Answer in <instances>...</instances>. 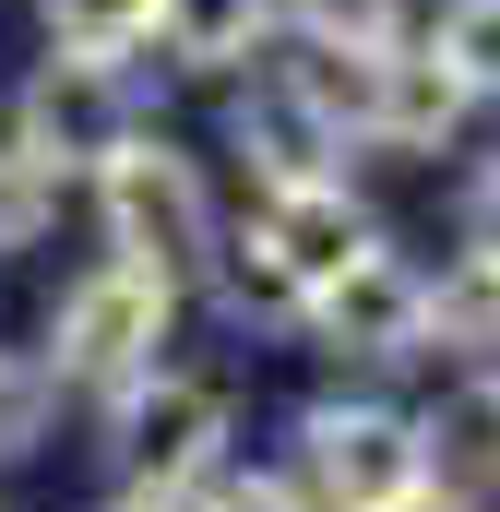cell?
I'll use <instances>...</instances> for the list:
<instances>
[{"mask_svg":"<svg viewBox=\"0 0 500 512\" xmlns=\"http://www.w3.org/2000/svg\"><path fill=\"white\" fill-rule=\"evenodd\" d=\"M167 322H179V274H155V262L108 251L96 274H72L60 286V310H48V382H84V393H131L155 370V346H167Z\"/></svg>","mask_w":500,"mask_h":512,"instance_id":"cell-1","label":"cell"},{"mask_svg":"<svg viewBox=\"0 0 500 512\" xmlns=\"http://www.w3.org/2000/svg\"><path fill=\"white\" fill-rule=\"evenodd\" d=\"M96 215H108V251L155 262V274H191V262L215 251V203H203V167L179 155V143H155V131H131L108 143L96 167Z\"/></svg>","mask_w":500,"mask_h":512,"instance_id":"cell-2","label":"cell"},{"mask_svg":"<svg viewBox=\"0 0 500 512\" xmlns=\"http://www.w3.org/2000/svg\"><path fill=\"white\" fill-rule=\"evenodd\" d=\"M429 477V429L393 405H310L298 417V489L322 512H405V489Z\"/></svg>","mask_w":500,"mask_h":512,"instance_id":"cell-3","label":"cell"},{"mask_svg":"<svg viewBox=\"0 0 500 512\" xmlns=\"http://www.w3.org/2000/svg\"><path fill=\"white\" fill-rule=\"evenodd\" d=\"M12 155H24V167H48V179H84V167H96V155H108V143H131V72L120 60H84V48H48V60H36V84H24V96H12Z\"/></svg>","mask_w":500,"mask_h":512,"instance_id":"cell-4","label":"cell"},{"mask_svg":"<svg viewBox=\"0 0 500 512\" xmlns=\"http://www.w3.org/2000/svg\"><path fill=\"white\" fill-rule=\"evenodd\" d=\"M120 405V489H203L227 453V382L203 370H143Z\"/></svg>","mask_w":500,"mask_h":512,"instance_id":"cell-5","label":"cell"},{"mask_svg":"<svg viewBox=\"0 0 500 512\" xmlns=\"http://www.w3.org/2000/svg\"><path fill=\"white\" fill-rule=\"evenodd\" d=\"M298 322H310L334 358H417V346H429V274H417L405 251H381V239H370L358 262H334V274L310 286V310H298Z\"/></svg>","mask_w":500,"mask_h":512,"instance_id":"cell-6","label":"cell"},{"mask_svg":"<svg viewBox=\"0 0 500 512\" xmlns=\"http://www.w3.org/2000/svg\"><path fill=\"white\" fill-rule=\"evenodd\" d=\"M465 108H477V96H465V72H453L441 48H405V36H393V48L370 60V120H358V143L441 155V143L465 131Z\"/></svg>","mask_w":500,"mask_h":512,"instance_id":"cell-7","label":"cell"},{"mask_svg":"<svg viewBox=\"0 0 500 512\" xmlns=\"http://www.w3.org/2000/svg\"><path fill=\"white\" fill-rule=\"evenodd\" d=\"M227 143L250 155V179H262V191H298V179H346V131L322 120V108H310V96H298L286 72L239 96V120H227Z\"/></svg>","mask_w":500,"mask_h":512,"instance_id":"cell-8","label":"cell"},{"mask_svg":"<svg viewBox=\"0 0 500 512\" xmlns=\"http://www.w3.org/2000/svg\"><path fill=\"white\" fill-rule=\"evenodd\" d=\"M262 239L298 262V286H322L334 262H358V251H370L381 227L346 203V179H298V191H262Z\"/></svg>","mask_w":500,"mask_h":512,"instance_id":"cell-9","label":"cell"},{"mask_svg":"<svg viewBox=\"0 0 500 512\" xmlns=\"http://www.w3.org/2000/svg\"><path fill=\"white\" fill-rule=\"evenodd\" d=\"M155 36L179 72H239L274 36V0H155Z\"/></svg>","mask_w":500,"mask_h":512,"instance_id":"cell-10","label":"cell"},{"mask_svg":"<svg viewBox=\"0 0 500 512\" xmlns=\"http://www.w3.org/2000/svg\"><path fill=\"white\" fill-rule=\"evenodd\" d=\"M429 346L500 358V251H453L441 274H429Z\"/></svg>","mask_w":500,"mask_h":512,"instance_id":"cell-11","label":"cell"},{"mask_svg":"<svg viewBox=\"0 0 500 512\" xmlns=\"http://www.w3.org/2000/svg\"><path fill=\"white\" fill-rule=\"evenodd\" d=\"M203 262H215V298H227L239 322H298V310H310V286H298V262L274 251L262 227H239L227 251H203Z\"/></svg>","mask_w":500,"mask_h":512,"instance_id":"cell-12","label":"cell"},{"mask_svg":"<svg viewBox=\"0 0 500 512\" xmlns=\"http://www.w3.org/2000/svg\"><path fill=\"white\" fill-rule=\"evenodd\" d=\"M274 24L298 48H393L405 36V0H274Z\"/></svg>","mask_w":500,"mask_h":512,"instance_id":"cell-13","label":"cell"},{"mask_svg":"<svg viewBox=\"0 0 500 512\" xmlns=\"http://www.w3.org/2000/svg\"><path fill=\"white\" fill-rule=\"evenodd\" d=\"M155 36V0H48V48H84V60H131Z\"/></svg>","mask_w":500,"mask_h":512,"instance_id":"cell-14","label":"cell"},{"mask_svg":"<svg viewBox=\"0 0 500 512\" xmlns=\"http://www.w3.org/2000/svg\"><path fill=\"white\" fill-rule=\"evenodd\" d=\"M48 405H60V382H48V358H36V346H0V465L48 441Z\"/></svg>","mask_w":500,"mask_h":512,"instance_id":"cell-15","label":"cell"},{"mask_svg":"<svg viewBox=\"0 0 500 512\" xmlns=\"http://www.w3.org/2000/svg\"><path fill=\"white\" fill-rule=\"evenodd\" d=\"M429 48L465 72V96H500V0H441Z\"/></svg>","mask_w":500,"mask_h":512,"instance_id":"cell-16","label":"cell"},{"mask_svg":"<svg viewBox=\"0 0 500 512\" xmlns=\"http://www.w3.org/2000/svg\"><path fill=\"white\" fill-rule=\"evenodd\" d=\"M48 203H60V179H48V167H24V155H12V131H0V251H36Z\"/></svg>","mask_w":500,"mask_h":512,"instance_id":"cell-17","label":"cell"},{"mask_svg":"<svg viewBox=\"0 0 500 512\" xmlns=\"http://www.w3.org/2000/svg\"><path fill=\"white\" fill-rule=\"evenodd\" d=\"M203 512H322V501H310L298 477H215V501H203Z\"/></svg>","mask_w":500,"mask_h":512,"instance_id":"cell-18","label":"cell"},{"mask_svg":"<svg viewBox=\"0 0 500 512\" xmlns=\"http://www.w3.org/2000/svg\"><path fill=\"white\" fill-rule=\"evenodd\" d=\"M453 441H477V465H500V370L453 405Z\"/></svg>","mask_w":500,"mask_h":512,"instance_id":"cell-19","label":"cell"},{"mask_svg":"<svg viewBox=\"0 0 500 512\" xmlns=\"http://www.w3.org/2000/svg\"><path fill=\"white\" fill-rule=\"evenodd\" d=\"M465 251H500V167L465 179Z\"/></svg>","mask_w":500,"mask_h":512,"instance_id":"cell-20","label":"cell"},{"mask_svg":"<svg viewBox=\"0 0 500 512\" xmlns=\"http://www.w3.org/2000/svg\"><path fill=\"white\" fill-rule=\"evenodd\" d=\"M405 512H477V501H465V489H441V465H429V477L405 489Z\"/></svg>","mask_w":500,"mask_h":512,"instance_id":"cell-21","label":"cell"},{"mask_svg":"<svg viewBox=\"0 0 500 512\" xmlns=\"http://www.w3.org/2000/svg\"><path fill=\"white\" fill-rule=\"evenodd\" d=\"M120 512H191V489H131Z\"/></svg>","mask_w":500,"mask_h":512,"instance_id":"cell-22","label":"cell"}]
</instances>
